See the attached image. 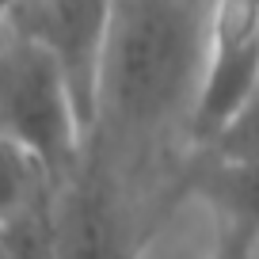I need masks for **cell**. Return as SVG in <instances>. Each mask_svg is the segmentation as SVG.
<instances>
[{"instance_id": "6da1fadb", "label": "cell", "mask_w": 259, "mask_h": 259, "mask_svg": "<svg viewBox=\"0 0 259 259\" xmlns=\"http://www.w3.org/2000/svg\"><path fill=\"white\" fill-rule=\"evenodd\" d=\"M202 27L206 16L191 0H114L88 149H111L126 164H141L179 114L191 118Z\"/></svg>"}, {"instance_id": "7a4b0ae2", "label": "cell", "mask_w": 259, "mask_h": 259, "mask_svg": "<svg viewBox=\"0 0 259 259\" xmlns=\"http://www.w3.org/2000/svg\"><path fill=\"white\" fill-rule=\"evenodd\" d=\"M0 134L23 145L61 198L88 156V130L57 57L34 34L0 31Z\"/></svg>"}, {"instance_id": "3957f363", "label": "cell", "mask_w": 259, "mask_h": 259, "mask_svg": "<svg viewBox=\"0 0 259 259\" xmlns=\"http://www.w3.org/2000/svg\"><path fill=\"white\" fill-rule=\"evenodd\" d=\"M259 84V0H210L187 138L206 145Z\"/></svg>"}, {"instance_id": "277c9868", "label": "cell", "mask_w": 259, "mask_h": 259, "mask_svg": "<svg viewBox=\"0 0 259 259\" xmlns=\"http://www.w3.org/2000/svg\"><path fill=\"white\" fill-rule=\"evenodd\" d=\"M183 191L202 198V206L210 210L218 229V255L240 259L259 248V156L221 160L202 153L183 176Z\"/></svg>"}, {"instance_id": "5b68a950", "label": "cell", "mask_w": 259, "mask_h": 259, "mask_svg": "<svg viewBox=\"0 0 259 259\" xmlns=\"http://www.w3.org/2000/svg\"><path fill=\"white\" fill-rule=\"evenodd\" d=\"M50 194H54V187H50L46 171L38 168V160L23 145L0 134V225L16 218L19 210H27L31 202L50 198Z\"/></svg>"}, {"instance_id": "8992f818", "label": "cell", "mask_w": 259, "mask_h": 259, "mask_svg": "<svg viewBox=\"0 0 259 259\" xmlns=\"http://www.w3.org/2000/svg\"><path fill=\"white\" fill-rule=\"evenodd\" d=\"M198 153L221 156V160H255L259 156V84L248 92V99L221 122L218 134H213L206 145H198Z\"/></svg>"}, {"instance_id": "52a82bcc", "label": "cell", "mask_w": 259, "mask_h": 259, "mask_svg": "<svg viewBox=\"0 0 259 259\" xmlns=\"http://www.w3.org/2000/svg\"><path fill=\"white\" fill-rule=\"evenodd\" d=\"M12 8H16V0H0V31L8 27V19H12Z\"/></svg>"}, {"instance_id": "ba28073f", "label": "cell", "mask_w": 259, "mask_h": 259, "mask_svg": "<svg viewBox=\"0 0 259 259\" xmlns=\"http://www.w3.org/2000/svg\"><path fill=\"white\" fill-rule=\"evenodd\" d=\"M0 259H8V251H4V240H0Z\"/></svg>"}]
</instances>
